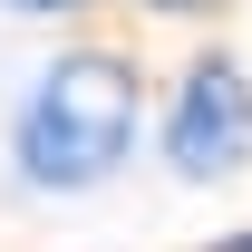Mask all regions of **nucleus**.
Masks as SVG:
<instances>
[{
	"label": "nucleus",
	"instance_id": "obj_4",
	"mask_svg": "<svg viewBox=\"0 0 252 252\" xmlns=\"http://www.w3.org/2000/svg\"><path fill=\"white\" fill-rule=\"evenodd\" d=\"M156 10H194V0H156Z\"/></svg>",
	"mask_w": 252,
	"mask_h": 252
},
{
	"label": "nucleus",
	"instance_id": "obj_2",
	"mask_svg": "<svg viewBox=\"0 0 252 252\" xmlns=\"http://www.w3.org/2000/svg\"><path fill=\"white\" fill-rule=\"evenodd\" d=\"M165 156L194 185H214L252 156V88L233 59H194V78L175 88V117H165Z\"/></svg>",
	"mask_w": 252,
	"mask_h": 252
},
{
	"label": "nucleus",
	"instance_id": "obj_3",
	"mask_svg": "<svg viewBox=\"0 0 252 252\" xmlns=\"http://www.w3.org/2000/svg\"><path fill=\"white\" fill-rule=\"evenodd\" d=\"M10 10H78V0H10Z\"/></svg>",
	"mask_w": 252,
	"mask_h": 252
},
{
	"label": "nucleus",
	"instance_id": "obj_5",
	"mask_svg": "<svg viewBox=\"0 0 252 252\" xmlns=\"http://www.w3.org/2000/svg\"><path fill=\"white\" fill-rule=\"evenodd\" d=\"M243 252H252V243H243Z\"/></svg>",
	"mask_w": 252,
	"mask_h": 252
},
{
	"label": "nucleus",
	"instance_id": "obj_1",
	"mask_svg": "<svg viewBox=\"0 0 252 252\" xmlns=\"http://www.w3.org/2000/svg\"><path fill=\"white\" fill-rule=\"evenodd\" d=\"M126 146H136V68L126 59H59L20 107V175L49 194L117 175Z\"/></svg>",
	"mask_w": 252,
	"mask_h": 252
}]
</instances>
